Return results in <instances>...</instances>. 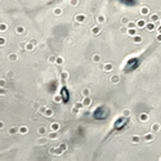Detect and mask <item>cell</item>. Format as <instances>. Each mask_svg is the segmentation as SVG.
Returning a JSON list of instances; mask_svg holds the SVG:
<instances>
[{"instance_id":"obj_30","label":"cell","mask_w":161,"mask_h":161,"mask_svg":"<svg viewBox=\"0 0 161 161\" xmlns=\"http://www.w3.org/2000/svg\"><path fill=\"white\" fill-rule=\"evenodd\" d=\"M141 13L143 14V16H146V14H148V13H149V9L147 8V7H143V8L141 9Z\"/></svg>"},{"instance_id":"obj_38","label":"cell","mask_w":161,"mask_h":161,"mask_svg":"<svg viewBox=\"0 0 161 161\" xmlns=\"http://www.w3.org/2000/svg\"><path fill=\"white\" fill-rule=\"evenodd\" d=\"M152 139H153V135H152V134H148V135H146V137H144V141H147V142L152 141Z\"/></svg>"},{"instance_id":"obj_4","label":"cell","mask_w":161,"mask_h":161,"mask_svg":"<svg viewBox=\"0 0 161 161\" xmlns=\"http://www.w3.org/2000/svg\"><path fill=\"white\" fill-rule=\"evenodd\" d=\"M101 31H102V28L99 27V25H95V26H93V27L90 28V34H92V35H94V36L99 35Z\"/></svg>"},{"instance_id":"obj_19","label":"cell","mask_w":161,"mask_h":161,"mask_svg":"<svg viewBox=\"0 0 161 161\" xmlns=\"http://www.w3.org/2000/svg\"><path fill=\"white\" fill-rule=\"evenodd\" d=\"M63 63H65V58H63L62 55L57 57V59H55V65H57V66H62Z\"/></svg>"},{"instance_id":"obj_26","label":"cell","mask_w":161,"mask_h":161,"mask_svg":"<svg viewBox=\"0 0 161 161\" xmlns=\"http://www.w3.org/2000/svg\"><path fill=\"white\" fill-rule=\"evenodd\" d=\"M146 28H147V31H153L156 27H155V25H153V22L152 23H148V25H146Z\"/></svg>"},{"instance_id":"obj_2","label":"cell","mask_w":161,"mask_h":161,"mask_svg":"<svg viewBox=\"0 0 161 161\" xmlns=\"http://www.w3.org/2000/svg\"><path fill=\"white\" fill-rule=\"evenodd\" d=\"M75 21L76 22H79V23H87V14H84V13H79V14H76L75 16Z\"/></svg>"},{"instance_id":"obj_29","label":"cell","mask_w":161,"mask_h":161,"mask_svg":"<svg viewBox=\"0 0 161 161\" xmlns=\"http://www.w3.org/2000/svg\"><path fill=\"white\" fill-rule=\"evenodd\" d=\"M7 87V79L0 77V88H5Z\"/></svg>"},{"instance_id":"obj_49","label":"cell","mask_w":161,"mask_h":161,"mask_svg":"<svg viewBox=\"0 0 161 161\" xmlns=\"http://www.w3.org/2000/svg\"><path fill=\"white\" fill-rule=\"evenodd\" d=\"M157 41H161V34H160L159 36H157Z\"/></svg>"},{"instance_id":"obj_44","label":"cell","mask_w":161,"mask_h":161,"mask_svg":"<svg viewBox=\"0 0 161 161\" xmlns=\"http://www.w3.org/2000/svg\"><path fill=\"white\" fill-rule=\"evenodd\" d=\"M134 26H135V23H134V22H132V21H129L128 27H129V28H132V27H134Z\"/></svg>"},{"instance_id":"obj_17","label":"cell","mask_w":161,"mask_h":161,"mask_svg":"<svg viewBox=\"0 0 161 161\" xmlns=\"http://www.w3.org/2000/svg\"><path fill=\"white\" fill-rule=\"evenodd\" d=\"M26 28L23 27V26H17L16 27V34H18V35H22V34H25Z\"/></svg>"},{"instance_id":"obj_28","label":"cell","mask_w":161,"mask_h":161,"mask_svg":"<svg viewBox=\"0 0 161 161\" xmlns=\"http://www.w3.org/2000/svg\"><path fill=\"white\" fill-rule=\"evenodd\" d=\"M93 62L99 63L101 62V55L99 54H94V55H93Z\"/></svg>"},{"instance_id":"obj_43","label":"cell","mask_w":161,"mask_h":161,"mask_svg":"<svg viewBox=\"0 0 161 161\" xmlns=\"http://www.w3.org/2000/svg\"><path fill=\"white\" fill-rule=\"evenodd\" d=\"M79 111H80V110H79L77 107H75V106L72 107V112H74V115H77V114H79Z\"/></svg>"},{"instance_id":"obj_14","label":"cell","mask_w":161,"mask_h":161,"mask_svg":"<svg viewBox=\"0 0 161 161\" xmlns=\"http://www.w3.org/2000/svg\"><path fill=\"white\" fill-rule=\"evenodd\" d=\"M68 77H70V74L67 72V71H62V72H61V80L62 81H67V80H68Z\"/></svg>"},{"instance_id":"obj_13","label":"cell","mask_w":161,"mask_h":161,"mask_svg":"<svg viewBox=\"0 0 161 161\" xmlns=\"http://www.w3.org/2000/svg\"><path fill=\"white\" fill-rule=\"evenodd\" d=\"M112 68H114L112 63H104V65L102 66V70L106 71V72H110V71H112Z\"/></svg>"},{"instance_id":"obj_22","label":"cell","mask_w":161,"mask_h":161,"mask_svg":"<svg viewBox=\"0 0 161 161\" xmlns=\"http://www.w3.org/2000/svg\"><path fill=\"white\" fill-rule=\"evenodd\" d=\"M7 31H8V25L1 22L0 23V32H7Z\"/></svg>"},{"instance_id":"obj_51","label":"cell","mask_w":161,"mask_h":161,"mask_svg":"<svg viewBox=\"0 0 161 161\" xmlns=\"http://www.w3.org/2000/svg\"><path fill=\"white\" fill-rule=\"evenodd\" d=\"M0 77H1V76H0Z\"/></svg>"},{"instance_id":"obj_7","label":"cell","mask_w":161,"mask_h":161,"mask_svg":"<svg viewBox=\"0 0 161 161\" xmlns=\"http://www.w3.org/2000/svg\"><path fill=\"white\" fill-rule=\"evenodd\" d=\"M36 133L39 134L40 137L45 135V134H47V128H45V126H39V128L36 129Z\"/></svg>"},{"instance_id":"obj_10","label":"cell","mask_w":161,"mask_h":161,"mask_svg":"<svg viewBox=\"0 0 161 161\" xmlns=\"http://www.w3.org/2000/svg\"><path fill=\"white\" fill-rule=\"evenodd\" d=\"M34 48H35V45H34L31 41H28V43H26V44H25V48H23V49H25L26 52H32V50H34Z\"/></svg>"},{"instance_id":"obj_33","label":"cell","mask_w":161,"mask_h":161,"mask_svg":"<svg viewBox=\"0 0 161 161\" xmlns=\"http://www.w3.org/2000/svg\"><path fill=\"white\" fill-rule=\"evenodd\" d=\"M47 110H48V107H47V106H40V107H39V110H37V111H39L40 114H44V112H45Z\"/></svg>"},{"instance_id":"obj_46","label":"cell","mask_w":161,"mask_h":161,"mask_svg":"<svg viewBox=\"0 0 161 161\" xmlns=\"http://www.w3.org/2000/svg\"><path fill=\"white\" fill-rule=\"evenodd\" d=\"M30 41H31V43H32V44H34V45H35V47L37 45V44H39V43H37V40H35V39H31V40H30Z\"/></svg>"},{"instance_id":"obj_11","label":"cell","mask_w":161,"mask_h":161,"mask_svg":"<svg viewBox=\"0 0 161 161\" xmlns=\"http://www.w3.org/2000/svg\"><path fill=\"white\" fill-rule=\"evenodd\" d=\"M52 101H53L54 103H61V102H63V98H62L61 94H54L53 98H52Z\"/></svg>"},{"instance_id":"obj_48","label":"cell","mask_w":161,"mask_h":161,"mask_svg":"<svg viewBox=\"0 0 161 161\" xmlns=\"http://www.w3.org/2000/svg\"><path fill=\"white\" fill-rule=\"evenodd\" d=\"M4 128V121H0V129Z\"/></svg>"},{"instance_id":"obj_18","label":"cell","mask_w":161,"mask_h":161,"mask_svg":"<svg viewBox=\"0 0 161 161\" xmlns=\"http://www.w3.org/2000/svg\"><path fill=\"white\" fill-rule=\"evenodd\" d=\"M95 21H97V23H98V25H101V23H104V22H106V17L101 14V16H98V17L95 18Z\"/></svg>"},{"instance_id":"obj_50","label":"cell","mask_w":161,"mask_h":161,"mask_svg":"<svg viewBox=\"0 0 161 161\" xmlns=\"http://www.w3.org/2000/svg\"><path fill=\"white\" fill-rule=\"evenodd\" d=\"M159 32L161 34V26H160V27H159Z\"/></svg>"},{"instance_id":"obj_41","label":"cell","mask_w":161,"mask_h":161,"mask_svg":"<svg viewBox=\"0 0 161 161\" xmlns=\"http://www.w3.org/2000/svg\"><path fill=\"white\" fill-rule=\"evenodd\" d=\"M5 94H7L5 88H0V95H5Z\"/></svg>"},{"instance_id":"obj_6","label":"cell","mask_w":161,"mask_h":161,"mask_svg":"<svg viewBox=\"0 0 161 161\" xmlns=\"http://www.w3.org/2000/svg\"><path fill=\"white\" fill-rule=\"evenodd\" d=\"M59 129H61V124L59 122H52L49 126V130H54V132H59Z\"/></svg>"},{"instance_id":"obj_31","label":"cell","mask_w":161,"mask_h":161,"mask_svg":"<svg viewBox=\"0 0 161 161\" xmlns=\"http://www.w3.org/2000/svg\"><path fill=\"white\" fill-rule=\"evenodd\" d=\"M55 59H57L55 55H49V57H48V62L49 63H55Z\"/></svg>"},{"instance_id":"obj_47","label":"cell","mask_w":161,"mask_h":161,"mask_svg":"<svg viewBox=\"0 0 161 161\" xmlns=\"http://www.w3.org/2000/svg\"><path fill=\"white\" fill-rule=\"evenodd\" d=\"M7 75H8V77H9V79H12V77H13V72H8Z\"/></svg>"},{"instance_id":"obj_34","label":"cell","mask_w":161,"mask_h":161,"mask_svg":"<svg viewBox=\"0 0 161 161\" xmlns=\"http://www.w3.org/2000/svg\"><path fill=\"white\" fill-rule=\"evenodd\" d=\"M75 107H77L79 108V110H83V107H84V104H83V102H76V103H75Z\"/></svg>"},{"instance_id":"obj_24","label":"cell","mask_w":161,"mask_h":161,"mask_svg":"<svg viewBox=\"0 0 161 161\" xmlns=\"http://www.w3.org/2000/svg\"><path fill=\"white\" fill-rule=\"evenodd\" d=\"M110 80H111V83H112V84H117L119 81H120V77L117 76V75H115V76H112V77L110 79Z\"/></svg>"},{"instance_id":"obj_39","label":"cell","mask_w":161,"mask_h":161,"mask_svg":"<svg viewBox=\"0 0 161 161\" xmlns=\"http://www.w3.org/2000/svg\"><path fill=\"white\" fill-rule=\"evenodd\" d=\"M129 23V20L126 17H124V18H121V25H128Z\"/></svg>"},{"instance_id":"obj_35","label":"cell","mask_w":161,"mask_h":161,"mask_svg":"<svg viewBox=\"0 0 161 161\" xmlns=\"http://www.w3.org/2000/svg\"><path fill=\"white\" fill-rule=\"evenodd\" d=\"M139 142H141V137H138V135L133 137V143H139Z\"/></svg>"},{"instance_id":"obj_23","label":"cell","mask_w":161,"mask_h":161,"mask_svg":"<svg viewBox=\"0 0 161 161\" xmlns=\"http://www.w3.org/2000/svg\"><path fill=\"white\" fill-rule=\"evenodd\" d=\"M126 34H128V35H130V36H135L137 30L134 28V27H132V28H129V27H128V32H126Z\"/></svg>"},{"instance_id":"obj_21","label":"cell","mask_w":161,"mask_h":161,"mask_svg":"<svg viewBox=\"0 0 161 161\" xmlns=\"http://www.w3.org/2000/svg\"><path fill=\"white\" fill-rule=\"evenodd\" d=\"M8 59L10 62H16L17 59H18V55L16 54V53H10L9 55H8Z\"/></svg>"},{"instance_id":"obj_36","label":"cell","mask_w":161,"mask_h":161,"mask_svg":"<svg viewBox=\"0 0 161 161\" xmlns=\"http://www.w3.org/2000/svg\"><path fill=\"white\" fill-rule=\"evenodd\" d=\"M83 95L84 97H89V95H90V90H89V89H84V90H83Z\"/></svg>"},{"instance_id":"obj_1","label":"cell","mask_w":161,"mask_h":161,"mask_svg":"<svg viewBox=\"0 0 161 161\" xmlns=\"http://www.w3.org/2000/svg\"><path fill=\"white\" fill-rule=\"evenodd\" d=\"M66 149H67V144H62V146H59V147L50 148V149H49V152H50V153H53V155L59 156V155H62V153L65 152Z\"/></svg>"},{"instance_id":"obj_37","label":"cell","mask_w":161,"mask_h":161,"mask_svg":"<svg viewBox=\"0 0 161 161\" xmlns=\"http://www.w3.org/2000/svg\"><path fill=\"white\" fill-rule=\"evenodd\" d=\"M79 4V0H70V5L71 7H76Z\"/></svg>"},{"instance_id":"obj_5","label":"cell","mask_w":161,"mask_h":161,"mask_svg":"<svg viewBox=\"0 0 161 161\" xmlns=\"http://www.w3.org/2000/svg\"><path fill=\"white\" fill-rule=\"evenodd\" d=\"M27 133H28V128L26 125L18 126V134H21V135H26Z\"/></svg>"},{"instance_id":"obj_20","label":"cell","mask_w":161,"mask_h":161,"mask_svg":"<svg viewBox=\"0 0 161 161\" xmlns=\"http://www.w3.org/2000/svg\"><path fill=\"white\" fill-rule=\"evenodd\" d=\"M44 116H45V117H52V116H53L54 115V111L53 110H52V108H48V110L45 111V112H44V114H43Z\"/></svg>"},{"instance_id":"obj_16","label":"cell","mask_w":161,"mask_h":161,"mask_svg":"<svg viewBox=\"0 0 161 161\" xmlns=\"http://www.w3.org/2000/svg\"><path fill=\"white\" fill-rule=\"evenodd\" d=\"M146 25H147V23L144 22V20H139V21L135 22V26L138 28H143V27H146Z\"/></svg>"},{"instance_id":"obj_42","label":"cell","mask_w":161,"mask_h":161,"mask_svg":"<svg viewBox=\"0 0 161 161\" xmlns=\"http://www.w3.org/2000/svg\"><path fill=\"white\" fill-rule=\"evenodd\" d=\"M157 18H159V17H157V14H152V16H151V21L152 22H156Z\"/></svg>"},{"instance_id":"obj_40","label":"cell","mask_w":161,"mask_h":161,"mask_svg":"<svg viewBox=\"0 0 161 161\" xmlns=\"http://www.w3.org/2000/svg\"><path fill=\"white\" fill-rule=\"evenodd\" d=\"M130 115V112H129V110H124V112H122V116L124 117H128V116Z\"/></svg>"},{"instance_id":"obj_45","label":"cell","mask_w":161,"mask_h":161,"mask_svg":"<svg viewBox=\"0 0 161 161\" xmlns=\"http://www.w3.org/2000/svg\"><path fill=\"white\" fill-rule=\"evenodd\" d=\"M160 129V125L156 124V125H152V130H159Z\"/></svg>"},{"instance_id":"obj_25","label":"cell","mask_w":161,"mask_h":161,"mask_svg":"<svg viewBox=\"0 0 161 161\" xmlns=\"http://www.w3.org/2000/svg\"><path fill=\"white\" fill-rule=\"evenodd\" d=\"M139 120H141L142 122H146V121L148 120V115H147V114H142V115L139 116Z\"/></svg>"},{"instance_id":"obj_3","label":"cell","mask_w":161,"mask_h":161,"mask_svg":"<svg viewBox=\"0 0 161 161\" xmlns=\"http://www.w3.org/2000/svg\"><path fill=\"white\" fill-rule=\"evenodd\" d=\"M48 138H49V141H57L59 138V133L54 132V130H49V133H48Z\"/></svg>"},{"instance_id":"obj_27","label":"cell","mask_w":161,"mask_h":161,"mask_svg":"<svg viewBox=\"0 0 161 161\" xmlns=\"http://www.w3.org/2000/svg\"><path fill=\"white\" fill-rule=\"evenodd\" d=\"M133 41L135 43V44H139V43L142 41V37H141V36H138V35L133 36Z\"/></svg>"},{"instance_id":"obj_32","label":"cell","mask_w":161,"mask_h":161,"mask_svg":"<svg viewBox=\"0 0 161 161\" xmlns=\"http://www.w3.org/2000/svg\"><path fill=\"white\" fill-rule=\"evenodd\" d=\"M7 44V39L4 36H0V47H4Z\"/></svg>"},{"instance_id":"obj_12","label":"cell","mask_w":161,"mask_h":161,"mask_svg":"<svg viewBox=\"0 0 161 161\" xmlns=\"http://www.w3.org/2000/svg\"><path fill=\"white\" fill-rule=\"evenodd\" d=\"M53 14H54L55 17H61L62 14H63V9L59 8V7H57V8L53 9Z\"/></svg>"},{"instance_id":"obj_15","label":"cell","mask_w":161,"mask_h":161,"mask_svg":"<svg viewBox=\"0 0 161 161\" xmlns=\"http://www.w3.org/2000/svg\"><path fill=\"white\" fill-rule=\"evenodd\" d=\"M9 135H14V134H18V126H10L8 130Z\"/></svg>"},{"instance_id":"obj_8","label":"cell","mask_w":161,"mask_h":161,"mask_svg":"<svg viewBox=\"0 0 161 161\" xmlns=\"http://www.w3.org/2000/svg\"><path fill=\"white\" fill-rule=\"evenodd\" d=\"M48 141H49V138H44V135H43L41 138H39V139L36 141V143L39 146H45L48 143Z\"/></svg>"},{"instance_id":"obj_9","label":"cell","mask_w":161,"mask_h":161,"mask_svg":"<svg viewBox=\"0 0 161 161\" xmlns=\"http://www.w3.org/2000/svg\"><path fill=\"white\" fill-rule=\"evenodd\" d=\"M92 98L90 97H84V99H83V104H84V107H89V106H92Z\"/></svg>"}]
</instances>
